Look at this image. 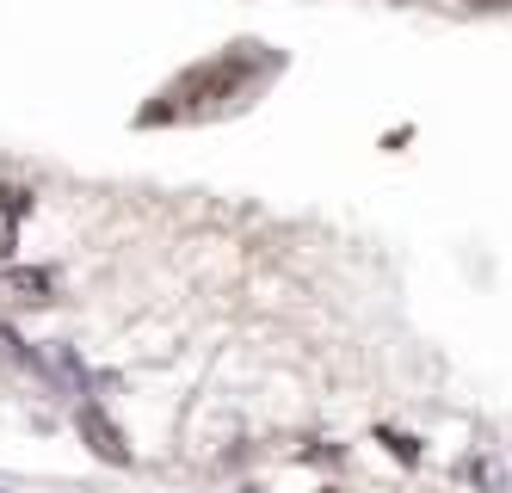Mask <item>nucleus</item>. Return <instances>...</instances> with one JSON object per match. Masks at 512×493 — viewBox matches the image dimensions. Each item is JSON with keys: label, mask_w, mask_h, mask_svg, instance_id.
I'll use <instances>...</instances> for the list:
<instances>
[{"label": "nucleus", "mask_w": 512, "mask_h": 493, "mask_svg": "<svg viewBox=\"0 0 512 493\" xmlns=\"http://www.w3.org/2000/svg\"><path fill=\"white\" fill-rule=\"evenodd\" d=\"M25 210H31V192H25V185H0V216L19 222Z\"/></svg>", "instance_id": "3"}, {"label": "nucleus", "mask_w": 512, "mask_h": 493, "mask_svg": "<svg viewBox=\"0 0 512 493\" xmlns=\"http://www.w3.org/2000/svg\"><path fill=\"white\" fill-rule=\"evenodd\" d=\"M0 265H13V222L0 216Z\"/></svg>", "instance_id": "4"}, {"label": "nucleus", "mask_w": 512, "mask_h": 493, "mask_svg": "<svg viewBox=\"0 0 512 493\" xmlns=\"http://www.w3.org/2000/svg\"><path fill=\"white\" fill-rule=\"evenodd\" d=\"M75 426H81V438H87V450L93 457H105V463H130V444H124V432L105 420L99 407H81L75 413Z\"/></svg>", "instance_id": "2"}, {"label": "nucleus", "mask_w": 512, "mask_h": 493, "mask_svg": "<svg viewBox=\"0 0 512 493\" xmlns=\"http://www.w3.org/2000/svg\"><path fill=\"white\" fill-rule=\"evenodd\" d=\"M0 296L38 309V302L56 296V272H44V265H0Z\"/></svg>", "instance_id": "1"}]
</instances>
